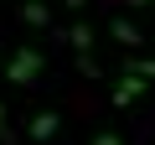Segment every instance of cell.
<instances>
[{"label": "cell", "instance_id": "6da1fadb", "mask_svg": "<svg viewBox=\"0 0 155 145\" xmlns=\"http://www.w3.org/2000/svg\"><path fill=\"white\" fill-rule=\"evenodd\" d=\"M41 67H47V62H41L36 47H16V52L5 57V78H11L16 88H31V83L41 78Z\"/></svg>", "mask_w": 155, "mask_h": 145}, {"label": "cell", "instance_id": "7a4b0ae2", "mask_svg": "<svg viewBox=\"0 0 155 145\" xmlns=\"http://www.w3.org/2000/svg\"><path fill=\"white\" fill-rule=\"evenodd\" d=\"M109 31H114V42H119V47H129V52H140V47H145V31H140L129 16H114V21H109Z\"/></svg>", "mask_w": 155, "mask_h": 145}, {"label": "cell", "instance_id": "3957f363", "mask_svg": "<svg viewBox=\"0 0 155 145\" xmlns=\"http://www.w3.org/2000/svg\"><path fill=\"white\" fill-rule=\"evenodd\" d=\"M140 93H145V78H134V72H124V78L114 83V104H119V109H129Z\"/></svg>", "mask_w": 155, "mask_h": 145}, {"label": "cell", "instance_id": "277c9868", "mask_svg": "<svg viewBox=\"0 0 155 145\" xmlns=\"http://www.w3.org/2000/svg\"><path fill=\"white\" fill-rule=\"evenodd\" d=\"M57 130H62V119H57V114H52V109H47V114H36V119H31V140H52V135H57Z\"/></svg>", "mask_w": 155, "mask_h": 145}, {"label": "cell", "instance_id": "5b68a950", "mask_svg": "<svg viewBox=\"0 0 155 145\" xmlns=\"http://www.w3.org/2000/svg\"><path fill=\"white\" fill-rule=\"evenodd\" d=\"M67 42H72L78 52H83V57H88V52H93V26H88V21H78V26L67 31Z\"/></svg>", "mask_w": 155, "mask_h": 145}, {"label": "cell", "instance_id": "8992f818", "mask_svg": "<svg viewBox=\"0 0 155 145\" xmlns=\"http://www.w3.org/2000/svg\"><path fill=\"white\" fill-rule=\"evenodd\" d=\"M21 16H26V26H47V5H41V0H26Z\"/></svg>", "mask_w": 155, "mask_h": 145}, {"label": "cell", "instance_id": "52a82bcc", "mask_svg": "<svg viewBox=\"0 0 155 145\" xmlns=\"http://www.w3.org/2000/svg\"><path fill=\"white\" fill-rule=\"evenodd\" d=\"M129 72H134V78H155V57H134Z\"/></svg>", "mask_w": 155, "mask_h": 145}, {"label": "cell", "instance_id": "ba28073f", "mask_svg": "<svg viewBox=\"0 0 155 145\" xmlns=\"http://www.w3.org/2000/svg\"><path fill=\"white\" fill-rule=\"evenodd\" d=\"M93 145H119V135H109V130H104V135H93Z\"/></svg>", "mask_w": 155, "mask_h": 145}, {"label": "cell", "instance_id": "9c48e42d", "mask_svg": "<svg viewBox=\"0 0 155 145\" xmlns=\"http://www.w3.org/2000/svg\"><path fill=\"white\" fill-rule=\"evenodd\" d=\"M0 140H11V124H5V104H0Z\"/></svg>", "mask_w": 155, "mask_h": 145}, {"label": "cell", "instance_id": "30bf717a", "mask_svg": "<svg viewBox=\"0 0 155 145\" xmlns=\"http://www.w3.org/2000/svg\"><path fill=\"white\" fill-rule=\"evenodd\" d=\"M67 5H72V11H83V5H88V0H67Z\"/></svg>", "mask_w": 155, "mask_h": 145}, {"label": "cell", "instance_id": "8fae6325", "mask_svg": "<svg viewBox=\"0 0 155 145\" xmlns=\"http://www.w3.org/2000/svg\"><path fill=\"white\" fill-rule=\"evenodd\" d=\"M129 5H150V0H129Z\"/></svg>", "mask_w": 155, "mask_h": 145}]
</instances>
